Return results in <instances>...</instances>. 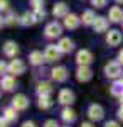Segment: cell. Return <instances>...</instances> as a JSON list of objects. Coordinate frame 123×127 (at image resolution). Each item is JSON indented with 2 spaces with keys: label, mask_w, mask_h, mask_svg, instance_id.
<instances>
[{
  "label": "cell",
  "mask_w": 123,
  "mask_h": 127,
  "mask_svg": "<svg viewBox=\"0 0 123 127\" xmlns=\"http://www.w3.org/2000/svg\"><path fill=\"white\" fill-rule=\"evenodd\" d=\"M62 34V26L56 22V20H52V22H49L47 26H46V29H44V36L47 37V39H56Z\"/></svg>",
  "instance_id": "1"
},
{
  "label": "cell",
  "mask_w": 123,
  "mask_h": 127,
  "mask_svg": "<svg viewBox=\"0 0 123 127\" xmlns=\"http://www.w3.org/2000/svg\"><path fill=\"white\" fill-rule=\"evenodd\" d=\"M57 102L64 107H69L71 103H74V92L69 88H61L57 93Z\"/></svg>",
  "instance_id": "2"
},
{
  "label": "cell",
  "mask_w": 123,
  "mask_h": 127,
  "mask_svg": "<svg viewBox=\"0 0 123 127\" xmlns=\"http://www.w3.org/2000/svg\"><path fill=\"white\" fill-rule=\"evenodd\" d=\"M61 51L57 48V44H47L46 49H44V56H46V61L49 63H57L61 59Z\"/></svg>",
  "instance_id": "3"
},
{
  "label": "cell",
  "mask_w": 123,
  "mask_h": 127,
  "mask_svg": "<svg viewBox=\"0 0 123 127\" xmlns=\"http://www.w3.org/2000/svg\"><path fill=\"white\" fill-rule=\"evenodd\" d=\"M76 63L78 66H89L93 63V53L89 49H79L76 53Z\"/></svg>",
  "instance_id": "4"
},
{
  "label": "cell",
  "mask_w": 123,
  "mask_h": 127,
  "mask_svg": "<svg viewBox=\"0 0 123 127\" xmlns=\"http://www.w3.org/2000/svg\"><path fill=\"white\" fill-rule=\"evenodd\" d=\"M104 75L108 76V78H118V76H122V64L118 63V61H110V63H106V66H104Z\"/></svg>",
  "instance_id": "5"
},
{
  "label": "cell",
  "mask_w": 123,
  "mask_h": 127,
  "mask_svg": "<svg viewBox=\"0 0 123 127\" xmlns=\"http://www.w3.org/2000/svg\"><path fill=\"white\" fill-rule=\"evenodd\" d=\"M51 78L54 80L56 83H64L69 78V73H67L66 66H56V68L51 69Z\"/></svg>",
  "instance_id": "6"
},
{
  "label": "cell",
  "mask_w": 123,
  "mask_h": 127,
  "mask_svg": "<svg viewBox=\"0 0 123 127\" xmlns=\"http://www.w3.org/2000/svg\"><path fill=\"white\" fill-rule=\"evenodd\" d=\"M24 71H25V63L22 59H19V58L10 59V63H9V73L10 75L19 76V75H24Z\"/></svg>",
  "instance_id": "7"
},
{
  "label": "cell",
  "mask_w": 123,
  "mask_h": 127,
  "mask_svg": "<svg viewBox=\"0 0 123 127\" xmlns=\"http://www.w3.org/2000/svg\"><path fill=\"white\" fill-rule=\"evenodd\" d=\"M88 117L91 119L93 122H100V120H103V117H104L103 107L98 105V103H91V105L88 107Z\"/></svg>",
  "instance_id": "8"
},
{
  "label": "cell",
  "mask_w": 123,
  "mask_h": 127,
  "mask_svg": "<svg viewBox=\"0 0 123 127\" xmlns=\"http://www.w3.org/2000/svg\"><path fill=\"white\" fill-rule=\"evenodd\" d=\"M0 88L3 92H14L17 88V81H15V76L14 75H5L0 78Z\"/></svg>",
  "instance_id": "9"
},
{
  "label": "cell",
  "mask_w": 123,
  "mask_h": 127,
  "mask_svg": "<svg viewBox=\"0 0 123 127\" xmlns=\"http://www.w3.org/2000/svg\"><path fill=\"white\" fill-rule=\"evenodd\" d=\"M123 41V36L120 31L116 29H111L110 32H106V44L108 46H111V48H115V46H120Z\"/></svg>",
  "instance_id": "10"
},
{
  "label": "cell",
  "mask_w": 123,
  "mask_h": 127,
  "mask_svg": "<svg viewBox=\"0 0 123 127\" xmlns=\"http://www.w3.org/2000/svg\"><path fill=\"white\" fill-rule=\"evenodd\" d=\"M2 51H3V54H5L7 58L14 59L17 54H19V44H17V42H14V41H7V42L3 44Z\"/></svg>",
  "instance_id": "11"
},
{
  "label": "cell",
  "mask_w": 123,
  "mask_h": 127,
  "mask_svg": "<svg viewBox=\"0 0 123 127\" xmlns=\"http://www.w3.org/2000/svg\"><path fill=\"white\" fill-rule=\"evenodd\" d=\"M29 105H30L29 98L25 95H22V93H19V95H15V97L12 98V107L15 108V110H25Z\"/></svg>",
  "instance_id": "12"
},
{
  "label": "cell",
  "mask_w": 123,
  "mask_h": 127,
  "mask_svg": "<svg viewBox=\"0 0 123 127\" xmlns=\"http://www.w3.org/2000/svg\"><path fill=\"white\" fill-rule=\"evenodd\" d=\"M67 14H69L67 3H64V2H57V3H54V7H52V15H54L56 19H64Z\"/></svg>",
  "instance_id": "13"
},
{
  "label": "cell",
  "mask_w": 123,
  "mask_h": 127,
  "mask_svg": "<svg viewBox=\"0 0 123 127\" xmlns=\"http://www.w3.org/2000/svg\"><path fill=\"white\" fill-rule=\"evenodd\" d=\"M76 78H78V81L86 83V81H89V80L93 78V71H91L89 66H78V69H76Z\"/></svg>",
  "instance_id": "14"
},
{
  "label": "cell",
  "mask_w": 123,
  "mask_h": 127,
  "mask_svg": "<svg viewBox=\"0 0 123 127\" xmlns=\"http://www.w3.org/2000/svg\"><path fill=\"white\" fill-rule=\"evenodd\" d=\"M108 19H110V22H113V24L123 22V9L118 7V5L110 7V10H108Z\"/></svg>",
  "instance_id": "15"
},
{
  "label": "cell",
  "mask_w": 123,
  "mask_h": 127,
  "mask_svg": "<svg viewBox=\"0 0 123 127\" xmlns=\"http://www.w3.org/2000/svg\"><path fill=\"white\" fill-rule=\"evenodd\" d=\"M64 27L69 31H74L79 27V24H81V17H78L76 14H67L66 17H64Z\"/></svg>",
  "instance_id": "16"
},
{
  "label": "cell",
  "mask_w": 123,
  "mask_h": 127,
  "mask_svg": "<svg viewBox=\"0 0 123 127\" xmlns=\"http://www.w3.org/2000/svg\"><path fill=\"white\" fill-rule=\"evenodd\" d=\"M57 48L62 54H69L71 51H74V41L69 39V37H61L57 42Z\"/></svg>",
  "instance_id": "17"
},
{
  "label": "cell",
  "mask_w": 123,
  "mask_h": 127,
  "mask_svg": "<svg viewBox=\"0 0 123 127\" xmlns=\"http://www.w3.org/2000/svg\"><path fill=\"white\" fill-rule=\"evenodd\" d=\"M108 26H110V22L106 17H101V15H98L95 19V24H93V29L95 32L98 34H103V32H108Z\"/></svg>",
  "instance_id": "18"
},
{
  "label": "cell",
  "mask_w": 123,
  "mask_h": 127,
  "mask_svg": "<svg viewBox=\"0 0 123 127\" xmlns=\"http://www.w3.org/2000/svg\"><path fill=\"white\" fill-rule=\"evenodd\" d=\"M36 22H37V17H36L34 12H24V14L20 15V19H19V24L24 26V27H30V26H34Z\"/></svg>",
  "instance_id": "19"
},
{
  "label": "cell",
  "mask_w": 123,
  "mask_h": 127,
  "mask_svg": "<svg viewBox=\"0 0 123 127\" xmlns=\"http://www.w3.org/2000/svg\"><path fill=\"white\" fill-rule=\"evenodd\" d=\"M36 90H37V95L51 97V95H52V92H54V87H52V83H49V81H39Z\"/></svg>",
  "instance_id": "20"
},
{
  "label": "cell",
  "mask_w": 123,
  "mask_h": 127,
  "mask_svg": "<svg viewBox=\"0 0 123 127\" xmlns=\"http://www.w3.org/2000/svg\"><path fill=\"white\" fill-rule=\"evenodd\" d=\"M44 61H46V56H44L42 51H32V53L29 54V63H30L32 66H41Z\"/></svg>",
  "instance_id": "21"
},
{
  "label": "cell",
  "mask_w": 123,
  "mask_h": 127,
  "mask_svg": "<svg viewBox=\"0 0 123 127\" xmlns=\"http://www.w3.org/2000/svg\"><path fill=\"white\" fill-rule=\"evenodd\" d=\"M61 119L69 126V124H73V122L76 120V112L73 110V108H69V107H64L62 110H61Z\"/></svg>",
  "instance_id": "22"
},
{
  "label": "cell",
  "mask_w": 123,
  "mask_h": 127,
  "mask_svg": "<svg viewBox=\"0 0 123 127\" xmlns=\"http://www.w3.org/2000/svg\"><path fill=\"white\" fill-rule=\"evenodd\" d=\"M95 19H96V15H95V12L91 9H88L83 12V15H81V22H83V26H93L95 24Z\"/></svg>",
  "instance_id": "23"
},
{
  "label": "cell",
  "mask_w": 123,
  "mask_h": 127,
  "mask_svg": "<svg viewBox=\"0 0 123 127\" xmlns=\"http://www.w3.org/2000/svg\"><path fill=\"white\" fill-rule=\"evenodd\" d=\"M52 105H54V102L51 100V97L39 95V98H37V107H39V108H42V110H49Z\"/></svg>",
  "instance_id": "24"
},
{
  "label": "cell",
  "mask_w": 123,
  "mask_h": 127,
  "mask_svg": "<svg viewBox=\"0 0 123 127\" xmlns=\"http://www.w3.org/2000/svg\"><path fill=\"white\" fill-rule=\"evenodd\" d=\"M17 112H19V110H15V108L10 105V107L3 108V117L7 119L9 122H15V120L19 119V114H17Z\"/></svg>",
  "instance_id": "25"
},
{
  "label": "cell",
  "mask_w": 123,
  "mask_h": 127,
  "mask_svg": "<svg viewBox=\"0 0 123 127\" xmlns=\"http://www.w3.org/2000/svg\"><path fill=\"white\" fill-rule=\"evenodd\" d=\"M19 19H20V15H17L14 10H9V12H7V15H5V26L12 27V26L19 24Z\"/></svg>",
  "instance_id": "26"
},
{
  "label": "cell",
  "mask_w": 123,
  "mask_h": 127,
  "mask_svg": "<svg viewBox=\"0 0 123 127\" xmlns=\"http://www.w3.org/2000/svg\"><path fill=\"white\" fill-rule=\"evenodd\" d=\"M111 95H113V97H118V98L123 95V81L122 80L115 81L113 85H111Z\"/></svg>",
  "instance_id": "27"
},
{
  "label": "cell",
  "mask_w": 123,
  "mask_h": 127,
  "mask_svg": "<svg viewBox=\"0 0 123 127\" xmlns=\"http://www.w3.org/2000/svg\"><path fill=\"white\" fill-rule=\"evenodd\" d=\"M32 12L36 14V17H37V20H42V19H46V14H47L44 7H41V9H34Z\"/></svg>",
  "instance_id": "28"
},
{
  "label": "cell",
  "mask_w": 123,
  "mask_h": 127,
  "mask_svg": "<svg viewBox=\"0 0 123 127\" xmlns=\"http://www.w3.org/2000/svg\"><path fill=\"white\" fill-rule=\"evenodd\" d=\"M5 73H9V63L0 59V76H5Z\"/></svg>",
  "instance_id": "29"
},
{
  "label": "cell",
  "mask_w": 123,
  "mask_h": 127,
  "mask_svg": "<svg viewBox=\"0 0 123 127\" xmlns=\"http://www.w3.org/2000/svg\"><path fill=\"white\" fill-rule=\"evenodd\" d=\"M10 10V2L9 0H0V12H9Z\"/></svg>",
  "instance_id": "30"
},
{
  "label": "cell",
  "mask_w": 123,
  "mask_h": 127,
  "mask_svg": "<svg viewBox=\"0 0 123 127\" xmlns=\"http://www.w3.org/2000/svg\"><path fill=\"white\" fill-rule=\"evenodd\" d=\"M106 2L108 0H91V5L96 7V9H103L104 5H106Z\"/></svg>",
  "instance_id": "31"
},
{
  "label": "cell",
  "mask_w": 123,
  "mask_h": 127,
  "mask_svg": "<svg viewBox=\"0 0 123 127\" xmlns=\"http://www.w3.org/2000/svg\"><path fill=\"white\" fill-rule=\"evenodd\" d=\"M42 127H59V124H57L56 119H47V120L42 124Z\"/></svg>",
  "instance_id": "32"
},
{
  "label": "cell",
  "mask_w": 123,
  "mask_h": 127,
  "mask_svg": "<svg viewBox=\"0 0 123 127\" xmlns=\"http://www.w3.org/2000/svg\"><path fill=\"white\" fill-rule=\"evenodd\" d=\"M30 5H32V10L41 9V7H44V0H30Z\"/></svg>",
  "instance_id": "33"
},
{
  "label": "cell",
  "mask_w": 123,
  "mask_h": 127,
  "mask_svg": "<svg viewBox=\"0 0 123 127\" xmlns=\"http://www.w3.org/2000/svg\"><path fill=\"white\" fill-rule=\"evenodd\" d=\"M103 127H120V124H118L116 120H106Z\"/></svg>",
  "instance_id": "34"
},
{
  "label": "cell",
  "mask_w": 123,
  "mask_h": 127,
  "mask_svg": "<svg viewBox=\"0 0 123 127\" xmlns=\"http://www.w3.org/2000/svg\"><path fill=\"white\" fill-rule=\"evenodd\" d=\"M9 126H10V122L2 115V117H0V127H9Z\"/></svg>",
  "instance_id": "35"
},
{
  "label": "cell",
  "mask_w": 123,
  "mask_h": 127,
  "mask_svg": "<svg viewBox=\"0 0 123 127\" xmlns=\"http://www.w3.org/2000/svg\"><path fill=\"white\" fill-rule=\"evenodd\" d=\"M22 127H37V126H36V124H34L32 120H25V122L22 124Z\"/></svg>",
  "instance_id": "36"
},
{
  "label": "cell",
  "mask_w": 123,
  "mask_h": 127,
  "mask_svg": "<svg viewBox=\"0 0 123 127\" xmlns=\"http://www.w3.org/2000/svg\"><path fill=\"white\" fill-rule=\"evenodd\" d=\"M116 117H118V119H120V120L123 122V105L118 108V112H116Z\"/></svg>",
  "instance_id": "37"
},
{
  "label": "cell",
  "mask_w": 123,
  "mask_h": 127,
  "mask_svg": "<svg viewBox=\"0 0 123 127\" xmlns=\"http://www.w3.org/2000/svg\"><path fill=\"white\" fill-rule=\"evenodd\" d=\"M116 59H118V63H120V64H123V49H122V51H118V56H116Z\"/></svg>",
  "instance_id": "38"
},
{
  "label": "cell",
  "mask_w": 123,
  "mask_h": 127,
  "mask_svg": "<svg viewBox=\"0 0 123 127\" xmlns=\"http://www.w3.org/2000/svg\"><path fill=\"white\" fill-rule=\"evenodd\" d=\"M3 26H5V17H3V15L0 14V29H2Z\"/></svg>",
  "instance_id": "39"
},
{
  "label": "cell",
  "mask_w": 123,
  "mask_h": 127,
  "mask_svg": "<svg viewBox=\"0 0 123 127\" xmlns=\"http://www.w3.org/2000/svg\"><path fill=\"white\" fill-rule=\"evenodd\" d=\"M79 127H95V126H93L91 122H83V124H81Z\"/></svg>",
  "instance_id": "40"
},
{
  "label": "cell",
  "mask_w": 123,
  "mask_h": 127,
  "mask_svg": "<svg viewBox=\"0 0 123 127\" xmlns=\"http://www.w3.org/2000/svg\"><path fill=\"white\" fill-rule=\"evenodd\" d=\"M120 103H122V105H123V95H122V97H120Z\"/></svg>",
  "instance_id": "41"
},
{
  "label": "cell",
  "mask_w": 123,
  "mask_h": 127,
  "mask_svg": "<svg viewBox=\"0 0 123 127\" xmlns=\"http://www.w3.org/2000/svg\"><path fill=\"white\" fill-rule=\"evenodd\" d=\"M116 2H118V3H123V0H116Z\"/></svg>",
  "instance_id": "42"
},
{
  "label": "cell",
  "mask_w": 123,
  "mask_h": 127,
  "mask_svg": "<svg viewBox=\"0 0 123 127\" xmlns=\"http://www.w3.org/2000/svg\"><path fill=\"white\" fill-rule=\"evenodd\" d=\"M120 80H122V81H123V76H122V78H120Z\"/></svg>",
  "instance_id": "43"
},
{
  "label": "cell",
  "mask_w": 123,
  "mask_h": 127,
  "mask_svg": "<svg viewBox=\"0 0 123 127\" xmlns=\"http://www.w3.org/2000/svg\"><path fill=\"white\" fill-rule=\"evenodd\" d=\"M122 27H123V22H122Z\"/></svg>",
  "instance_id": "44"
},
{
  "label": "cell",
  "mask_w": 123,
  "mask_h": 127,
  "mask_svg": "<svg viewBox=\"0 0 123 127\" xmlns=\"http://www.w3.org/2000/svg\"><path fill=\"white\" fill-rule=\"evenodd\" d=\"M64 127H69V126H64Z\"/></svg>",
  "instance_id": "45"
},
{
  "label": "cell",
  "mask_w": 123,
  "mask_h": 127,
  "mask_svg": "<svg viewBox=\"0 0 123 127\" xmlns=\"http://www.w3.org/2000/svg\"><path fill=\"white\" fill-rule=\"evenodd\" d=\"M0 93H2V90H0Z\"/></svg>",
  "instance_id": "46"
}]
</instances>
